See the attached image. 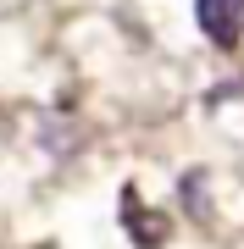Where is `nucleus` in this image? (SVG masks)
Wrapping results in <instances>:
<instances>
[{
	"label": "nucleus",
	"mask_w": 244,
	"mask_h": 249,
	"mask_svg": "<svg viewBox=\"0 0 244 249\" xmlns=\"http://www.w3.org/2000/svg\"><path fill=\"white\" fill-rule=\"evenodd\" d=\"M194 22L217 50H239L244 39V0H194Z\"/></svg>",
	"instance_id": "nucleus-1"
},
{
	"label": "nucleus",
	"mask_w": 244,
	"mask_h": 249,
	"mask_svg": "<svg viewBox=\"0 0 244 249\" xmlns=\"http://www.w3.org/2000/svg\"><path fill=\"white\" fill-rule=\"evenodd\" d=\"M178 194H183V205L206 222L211 216V199H206V172H183V183H178Z\"/></svg>",
	"instance_id": "nucleus-3"
},
{
	"label": "nucleus",
	"mask_w": 244,
	"mask_h": 249,
	"mask_svg": "<svg viewBox=\"0 0 244 249\" xmlns=\"http://www.w3.org/2000/svg\"><path fill=\"white\" fill-rule=\"evenodd\" d=\"M122 227H128V238H133L139 249H161L167 238H172V227H167V216L161 211H139V194L133 188H122Z\"/></svg>",
	"instance_id": "nucleus-2"
}]
</instances>
